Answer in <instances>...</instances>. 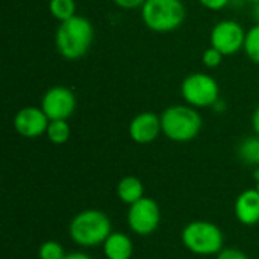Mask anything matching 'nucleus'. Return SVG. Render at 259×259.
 Returning <instances> with one entry per match:
<instances>
[{
  "mask_svg": "<svg viewBox=\"0 0 259 259\" xmlns=\"http://www.w3.org/2000/svg\"><path fill=\"white\" fill-rule=\"evenodd\" d=\"M94 41V27L91 21L82 15H74L62 21L55 33V46L58 53L68 61L85 56Z\"/></svg>",
  "mask_w": 259,
  "mask_h": 259,
  "instance_id": "nucleus-1",
  "label": "nucleus"
},
{
  "mask_svg": "<svg viewBox=\"0 0 259 259\" xmlns=\"http://www.w3.org/2000/svg\"><path fill=\"white\" fill-rule=\"evenodd\" d=\"M111 234V220L103 211L99 209L80 211L68 225V235L71 241L80 247H96L103 244Z\"/></svg>",
  "mask_w": 259,
  "mask_h": 259,
  "instance_id": "nucleus-2",
  "label": "nucleus"
},
{
  "mask_svg": "<svg viewBox=\"0 0 259 259\" xmlns=\"http://www.w3.org/2000/svg\"><path fill=\"white\" fill-rule=\"evenodd\" d=\"M162 135L175 143L193 141L202 131V117L190 105H173L161 114Z\"/></svg>",
  "mask_w": 259,
  "mask_h": 259,
  "instance_id": "nucleus-3",
  "label": "nucleus"
},
{
  "mask_svg": "<svg viewBox=\"0 0 259 259\" xmlns=\"http://www.w3.org/2000/svg\"><path fill=\"white\" fill-rule=\"evenodd\" d=\"M181 240L185 249L199 256H212L222 252L225 237L222 229L206 220H194L184 226Z\"/></svg>",
  "mask_w": 259,
  "mask_h": 259,
  "instance_id": "nucleus-4",
  "label": "nucleus"
},
{
  "mask_svg": "<svg viewBox=\"0 0 259 259\" xmlns=\"http://www.w3.org/2000/svg\"><path fill=\"white\" fill-rule=\"evenodd\" d=\"M182 0H146L141 6V20L153 32L167 33L179 29L185 21Z\"/></svg>",
  "mask_w": 259,
  "mask_h": 259,
  "instance_id": "nucleus-5",
  "label": "nucleus"
},
{
  "mask_svg": "<svg viewBox=\"0 0 259 259\" xmlns=\"http://www.w3.org/2000/svg\"><path fill=\"white\" fill-rule=\"evenodd\" d=\"M181 94L193 108H211L220 100L219 82L206 73H191L181 85Z\"/></svg>",
  "mask_w": 259,
  "mask_h": 259,
  "instance_id": "nucleus-6",
  "label": "nucleus"
},
{
  "mask_svg": "<svg viewBox=\"0 0 259 259\" xmlns=\"http://www.w3.org/2000/svg\"><path fill=\"white\" fill-rule=\"evenodd\" d=\"M127 226L140 237L152 235L161 223V209L156 200L152 197H143L137 203L131 205L127 209Z\"/></svg>",
  "mask_w": 259,
  "mask_h": 259,
  "instance_id": "nucleus-7",
  "label": "nucleus"
},
{
  "mask_svg": "<svg viewBox=\"0 0 259 259\" xmlns=\"http://www.w3.org/2000/svg\"><path fill=\"white\" fill-rule=\"evenodd\" d=\"M244 27L235 20H222L211 30V47L217 49L225 56H231L244 49Z\"/></svg>",
  "mask_w": 259,
  "mask_h": 259,
  "instance_id": "nucleus-8",
  "label": "nucleus"
},
{
  "mask_svg": "<svg viewBox=\"0 0 259 259\" xmlns=\"http://www.w3.org/2000/svg\"><path fill=\"white\" fill-rule=\"evenodd\" d=\"M74 93L62 85L49 88L41 100V109L46 112L49 120H68L76 111Z\"/></svg>",
  "mask_w": 259,
  "mask_h": 259,
  "instance_id": "nucleus-9",
  "label": "nucleus"
},
{
  "mask_svg": "<svg viewBox=\"0 0 259 259\" xmlns=\"http://www.w3.org/2000/svg\"><path fill=\"white\" fill-rule=\"evenodd\" d=\"M49 117L41 108L24 106L14 117V129L24 138H38L47 132Z\"/></svg>",
  "mask_w": 259,
  "mask_h": 259,
  "instance_id": "nucleus-10",
  "label": "nucleus"
},
{
  "mask_svg": "<svg viewBox=\"0 0 259 259\" xmlns=\"http://www.w3.org/2000/svg\"><path fill=\"white\" fill-rule=\"evenodd\" d=\"M129 137L137 144H150L162 134L161 115L146 111L135 115L127 127Z\"/></svg>",
  "mask_w": 259,
  "mask_h": 259,
  "instance_id": "nucleus-11",
  "label": "nucleus"
},
{
  "mask_svg": "<svg viewBox=\"0 0 259 259\" xmlns=\"http://www.w3.org/2000/svg\"><path fill=\"white\" fill-rule=\"evenodd\" d=\"M237 220L244 226H255L259 223V191L249 188L238 194L234 205Z\"/></svg>",
  "mask_w": 259,
  "mask_h": 259,
  "instance_id": "nucleus-12",
  "label": "nucleus"
},
{
  "mask_svg": "<svg viewBox=\"0 0 259 259\" xmlns=\"http://www.w3.org/2000/svg\"><path fill=\"white\" fill-rule=\"evenodd\" d=\"M102 246L106 259H131L134 255V241L123 232H112Z\"/></svg>",
  "mask_w": 259,
  "mask_h": 259,
  "instance_id": "nucleus-13",
  "label": "nucleus"
},
{
  "mask_svg": "<svg viewBox=\"0 0 259 259\" xmlns=\"http://www.w3.org/2000/svg\"><path fill=\"white\" fill-rule=\"evenodd\" d=\"M117 197L131 206L144 197V185L137 176H124L117 184Z\"/></svg>",
  "mask_w": 259,
  "mask_h": 259,
  "instance_id": "nucleus-14",
  "label": "nucleus"
},
{
  "mask_svg": "<svg viewBox=\"0 0 259 259\" xmlns=\"http://www.w3.org/2000/svg\"><path fill=\"white\" fill-rule=\"evenodd\" d=\"M238 158L247 165H259V137H247L238 146Z\"/></svg>",
  "mask_w": 259,
  "mask_h": 259,
  "instance_id": "nucleus-15",
  "label": "nucleus"
},
{
  "mask_svg": "<svg viewBox=\"0 0 259 259\" xmlns=\"http://www.w3.org/2000/svg\"><path fill=\"white\" fill-rule=\"evenodd\" d=\"M46 135L50 140V143L61 146L70 140L71 127L67 120H50Z\"/></svg>",
  "mask_w": 259,
  "mask_h": 259,
  "instance_id": "nucleus-16",
  "label": "nucleus"
},
{
  "mask_svg": "<svg viewBox=\"0 0 259 259\" xmlns=\"http://www.w3.org/2000/svg\"><path fill=\"white\" fill-rule=\"evenodd\" d=\"M49 11L59 23H62L76 15V2L74 0H49Z\"/></svg>",
  "mask_w": 259,
  "mask_h": 259,
  "instance_id": "nucleus-17",
  "label": "nucleus"
},
{
  "mask_svg": "<svg viewBox=\"0 0 259 259\" xmlns=\"http://www.w3.org/2000/svg\"><path fill=\"white\" fill-rule=\"evenodd\" d=\"M247 58L259 65V24L252 26L246 33L244 49Z\"/></svg>",
  "mask_w": 259,
  "mask_h": 259,
  "instance_id": "nucleus-18",
  "label": "nucleus"
},
{
  "mask_svg": "<svg viewBox=\"0 0 259 259\" xmlns=\"http://www.w3.org/2000/svg\"><path fill=\"white\" fill-rule=\"evenodd\" d=\"M65 255L67 253H65L62 244L55 240L44 241L38 249V258L39 259H64Z\"/></svg>",
  "mask_w": 259,
  "mask_h": 259,
  "instance_id": "nucleus-19",
  "label": "nucleus"
},
{
  "mask_svg": "<svg viewBox=\"0 0 259 259\" xmlns=\"http://www.w3.org/2000/svg\"><path fill=\"white\" fill-rule=\"evenodd\" d=\"M223 56H225V55L220 53L217 49L209 47V49H206V50L203 52V55H202V62H203V65L208 67V68H215V67H219V65L222 64Z\"/></svg>",
  "mask_w": 259,
  "mask_h": 259,
  "instance_id": "nucleus-20",
  "label": "nucleus"
},
{
  "mask_svg": "<svg viewBox=\"0 0 259 259\" xmlns=\"http://www.w3.org/2000/svg\"><path fill=\"white\" fill-rule=\"evenodd\" d=\"M217 259H249V256L237 247H223L222 252H219Z\"/></svg>",
  "mask_w": 259,
  "mask_h": 259,
  "instance_id": "nucleus-21",
  "label": "nucleus"
},
{
  "mask_svg": "<svg viewBox=\"0 0 259 259\" xmlns=\"http://www.w3.org/2000/svg\"><path fill=\"white\" fill-rule=\"evenodd\" d=\"M199 3L209 11H222L231 3V0H199Z\"/></svg>",
  "mask_w": 259,
  "mask_h": 259,
  "instance_id": "nucleus-22",
  "label": "nucleus"
},
{
  "mask_svg": "<svg viewBox=\"0 0 259 259\" xmlns=\"http://www.w3.org/2000/svg\"><path fill=\"white\" fill-rule=\"evenodd\" d=\"M118 8H121V9H137V8H140L141 9V6L146 3V0H112Z\"/></svg>",
  "mask_w": 259,
  "mask_h": 259,
  "instance_id": "nucleus-23",
  "label": "nucleus"
},
{
  "mask_svg": "<svg viewBox=\"0 0 259 259\" xmlns=\"http://www.w3.org/2000/svg\"><path fill=\"white\" fill-rule=\"evenodd\" d=\"M252 127L255 131V135L259 137V106L255 109V112L252 115Z\"/></svg>",
  "mask_w": 259,
  "mask_h": 259,
  "instance_id": "nucleus-24",
  "label": "nucleus"
},
{
  "mask_svg": "<svg viewBox=\"0 0 259 259\" xmlns=\"http://www.w3.org/2000/svg\"><path fill=\"white\" fill-rule=\"evenodd\" d=\"M64 259H93L88 253H85V252H73V253H68V255H65V258Z\"/></svg>",
  "mask_w": 259,
  "mask_h": 259,
  "instance_id": "nucleus-25",
  "label": "nucleus"
},
{
  "mask_svg": "<svg viewBox=\"0 0 259 259\" xmlns=\"http://www.w3.org/2000/svg\"><path fill=\"white\" fill-rule=\"evenodd\" d=\"M252 18L255 20L256 24H259V2L252 5Z\"/></svg>",
  "mask_w": 259,
  "mask_h": 259,
  "instance_id": "nucleus-26",
  "label": "nucleus"
},
{
  "mask_svg": "<svg viewBox=\"0 0 259 259\" xmlns=\"http://www.w3.org/2000/svg\"><path fill=\"white\" fill-rule=\"evenodd\" d=\"M244 2H247V3H252V5H253V3H258L259 0H244Z\"/></svg>",
  "mask_w": 259,
  "mask_h": 259,
  "instance_id": "nucleus-27",
  "label": "nucleus"
},
{
  "mask_svg": "<svg viewBox=\"0 0 259 259\" xmlns=\"http://www.w3.org/2000/svg\"><path fill=\"white\" fill-rule=\"evenodd\" d=\"M256 188H258V191H259V181L256 182Z\"/></svg>",
  "mask_w": 259,
  "mask_h": 259,
  "instance_id": "nucleus-28",
  "label": "nucleus"
}]
</instances>
